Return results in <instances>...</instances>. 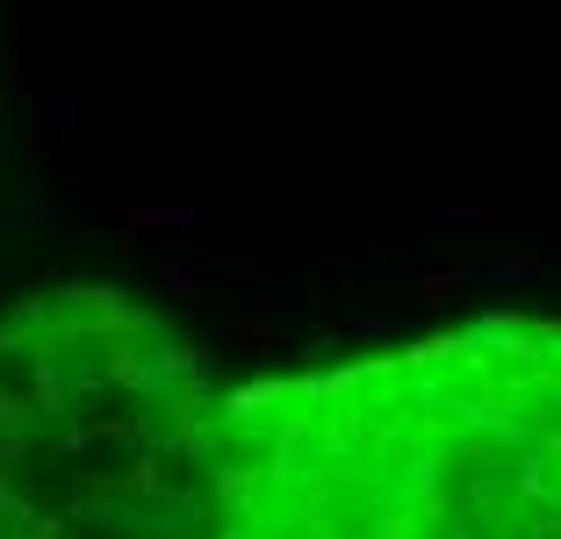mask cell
Here are the masks:
<instances>
[{
    "instance_id": "cell-2",
    "label": "cell",
    "mask_w": 561,
    "mask_h": 539,
    "mask_svg": "<svg viewBox=\"0 0 561 539\" xmlns=\"http://www.w3.org/2000/svg\"><path fill=\"white\" fill-rule=\"evenodd\" d=\"M202 353L123 288L0 317V539H224Z\"/></svg>"
},
{
    "instance_id": "cell-1",
    "label": "cell",
    "mask_w": 561,
    "mask_h": 539,
    "mask_svg": "<svg viewBox=\"0 0 561 539\" xmlns=\"http://www.w3.org/2000/svg\"><path fill=\"white\" fill-rule=\"evenodd\" d=\"M224 539H561V324L490 317L216 403Z\"/></svg>"
}]
</instances>
